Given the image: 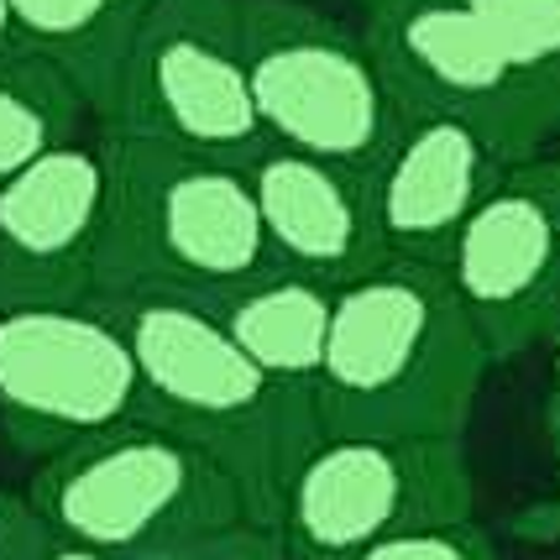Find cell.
Masks as SVG:
<instances>
[{
  "mask_svg": "<svg viewBox=\"0 0 560 560\" xmlns=\"http://www.w3.org/2000/svg\"><path fill=\"white\" fill-rule=\"evenodd\" d=\"M95 299L116 315L137 357V419L210 451L242 482L252 518L278 529L293 466L325 435L315 393L262 372L220 325L210 299L163 289Z\"/></svg>",
  "mask_w": 560,
  "mask_h": 560,
  "instance_id": "6da1fadb",
  "label": "cell"
},
{
  "mask_svg": "<svg viewBox=\"0 0 560 560\" xmlns=\"http://www.w3.org/2000/svg\"><path fill=\"white\" fill-rule=\"evenodd\" d=\"M488 366L492 351L445 268L388 257L336 289L330 341L315 377L319 430L393 440L462 435Z\"/></svg>",
  "mask_w": 560,
  "mask_h": 560,
  "instance_id": "7a4b0ae2",
  "label": "cell"
},
{
  "mask_svg": "<svg viewBox=\"0 0 560 560\" xmlns=\"http://www.w3.org/2000/svg\"><path fill=\"white\" fill-rule=\"evenodd\" d=\"M100 147L110 210L95 293L163 289L225 299L278 268L242 163L131 131H100Z\"/></svg>",
  "mask_w": 560,
  "mask_h": 560,
  "instance_id": "3957f363",
  "label": "cell"
},
{
  "mask_svg": "<svg viewBox=\"0 0 560 560\" xmlns=\"http://www.w3.org/2000/svg\"><path fill=\"white\" fill-rule=\"evenodd\" d=\"M26 498L52 539L90 545L110 560L252 518L242 482L195 440L152 419H121L52 451Z\"/></svg>",
  "mask_w": 560,
  "mask_h": 560,
  "instance_id": "277c9868",
  "label": "cell"
},
{
  "mask_svg": "<svg viewBox=\"0 0 560 560\" xmlns=\"http://www.w3.org/2000/svg\"><path fill=\"white\" fill-rule=\"evenodd\" d=\"M257 116L272 147L377 173L409 121L366 32L304 0H242Z\"/></svg>",
  "mask_w": 560,
  "mask_h": 560,
  "instance_id": "5b68a950",
  "label": "cell"
},
{
  "mask_svg": "<svg viewBox=\"0 0 560 560\" xmlns=\"http://www.w3.org/2000/svg\"><path fill=\"white\" fill-rule=\"evenodd\" d=\"M366 43L404 110L477 126L503 163L539 158L560 137V69L529 63L462 0H362Z\"/></svg>",
  "mask_w": 560,
  "mask_h": 560,
  "instance_id": "8992f818",
  "label": "cell"
},
{
  "mask_svg": "<svg viewBox=\"0 0 560 560\" xmlns=\"http://www.w3.org/2000/svg\"><path fill=\"white\" fill-rule=\"evenodd\" d=\"M471 509L462 435H319L283 488L278 529L289 560H357L383 539L462 524Z\"/></svg>",
  "mask_w": 560,
  "mask_h": 560,
  "instance_id": "52a82bcc",
  "label": "cell"
},
{
  "mask_svg": "<svg viewBox=\"0 0 560 560\" xmlns=\"http://www.w3.org/2000/svg\"><path fill=\"white\" fill-rule=\"evenodd\" d=\"M100 131L158 137L242 168L257 163L272 142L252 95L242 0H158Z\"/></svg>",
  "mask_w": 560,
  "mask_h": 560,
  "instance_id": "ba28073f",
  "label": "cell"
},
{
  "mask_svg": "<svg viewBox=\"0 0 560 560\" xmlns=\"http://www.w3.org/2000/svg\"><path fill=\"white\" fill-rule=\"evenodd\" d=\"M137 419V357L100 299L0 310V430L48 462L73 440Z\"/></svg>",
  "mask_w": 560,
  "mask_h": 560,
  "instance_id": "9c48e42d",
  "label": "cell"
},
{
  "mask_svg": "<svg viewBox=\"0 0 560 560\" xmlns=\"http://www.w3.org/2000/svg\"><path fill=\"white\" fill-rule=\"evenodd\" d=\"M445 278L488 341L509 362L539 341H560V158L539 152L503 168L445 257Z\"/></svg>",
  "mask_w": 560,
  "mask_h": 560,
  "instance_id": "30bf717a",
  "label": "cell"
},
{
  "mask_svg": "<svg viewBox=\"0 0 560 560\" xmlns=\"http://www.w3.org/2000/svg\"><path fill=\"white\" fill-rule=\"evenodd\" d=\"M110 210L105 147L63 142L0 189V310L95 299Z\"/></svg>",
  "mask_w": 560,
  "mask_h": 560,
  "instance_id": "8fae6325",
  "label": "cell"
},
{
  "mask_svg": "<svg viewBox=\"0 0 560 560\" xmlns=\"http://www.w3.org/2000/svg\"><path fill=\"white\" fill-rule=\"evenodd\" d=\"M246 173L278 268L346 289L393 257L372 199V173L289 147H268L257 163H246Z\"/></svg>",
  "mask_w": 560,
  "mask_h": 560,
  "instance_id": "7c38bea8",
  "label": "cell"
},
{
  "mask_svg": "<svg viewBox=\"0 0 560 560\" xmlns=\"http://www.w3.org/2000/svg\"><path fill=\"white\" fill-rule=\"evenodd\" d=\"M503 158L477 126L440 110H409V121L372 173V199L393 257L445 268L456 236L503 178Z\"/></svg>",
  "mask_w": 560,
  "mask_h": 560,
  "instance_id": "4fadbf2b",
  "label": "cell"
},
{
  "mask_svg": "<svg viewBox=\"0 0 560 560\" xmlns=\"http://www.w3.org/2000/svg\"><path fill=\"white\" fill-rule=\"evenodd\" d=\"M26 52H43L79 84L90 116L110 121L131 43L158 0H5Z\"/></svg>",
  "mask_w": 560,
  "mask_h": 560,
  "instance_id": "5bb4252c",
  "label": "cell"
},
{
  "mask_svg": "<svg viewBox=\"0 0 560 560\" xmlns=\"http://www.w3.org/2000/svg\"><path fill=\"white\" fill-rule=\"evenodd\" d=\"M210 304H215L220 325L262 372L315 393L325 341H330V315H336V289H325L304 272L272 268L268 278L231 289Z\"/></svg>",
  "mask_w": 560,
  "mask_h": 560,
  "instance_id": "9a60e30c",
  "label": "cell"
},
{
  "mask_svg": "<svg viewBox=\"0 0 560 560\" xmlns=\"http://www.w3.org/2000/svg\"><path fill=\"white\" fill-rule=\"evenodd\" d=\"M84 116L90 100L52 58L26 48L0 58V189L52 147L73 142Z\"/></svg>",
  "mask_w": 560,
  "mask_h": 560,
  "instance_id": "2e32d148",
  "label": "cell"
},
{
  "mask_svg": "<svg viewBox=\"0 0 560 560\" xmlns=\"http://www.w3.org/2000/svg\"><path fill=\"white\" fill-rule=\"evenodd\" d=\"M518 58L560 69V0H462Z\"/></svg>",
  "mask_w": 560,
  "mask_h": 560,
  "instance_id": "e0dca14e",
  "label": "cell"
},
{
  "mask_svg": "<svg viewBox=\"0 0 560 560\" xmlns=\"http://www.w3.org/2000/svg\"><path fill=\"white\" fill-rule=\"evenodd\" d=\"M126 560H289V545L272 524H231V529H210V535H189V539H168V545H152L137 550Z\"/></svg>",
  "mask_w": 560,
  "mask_h": 560,
  "instance_id": "ac0fdd59",
  "label": "cell"
},
{
  "mask_svg": "<svg viewBox=\"0 0 560 560\" xmlns=\"http://www.w3.org/2000/svg\"><path fill=\"white\" fill-rule=\"evenodd\" d=\"M357 560H498V550L471 518H462V524H435V529L383 539V545L362 550Z\"/></svg>",
  "mask_w": 560,
  "mask_h": 560,
  "instance_id": "d6986e66",
  "label": "cell"
},
{
  "mask_svg": "<svg viewBox=\"0 0 560 560\" xmlns=\"http://www.w3.org/2000/svg\"><path fill=\"white\" fill-rule=\"evenodd\" d=\"M52 550V529L43 513L32 509V498L0 492V560H43Z\"/></svg>",
  "mask_w": 560,
  "mask_h": 560,
  "instance_id": "ffe728a7",
  "label": "cell"
},
{
  "mask_svg": "<svg viewBox=\"0 0 560 560\" xmlns=\"http://www.w3.org/2000/svg\"><path fill=\"white\" fill-rule=\"evenodd\" d=\"M43 560H110L100 556V550H90V545H69V539H52V550Z\"/></svg>",
  "mask_w": 560,
  "mask_h": 560,
  "instance_id": "44dd1931",
  "label": "cell"
},
{
  "mask_svg": "<svg viewBox=\"0 0 560 560\" xmlns=\"http://www.w3.org/2000/svg\"><path fill=\"white\" fill-rule=\"evenodd\" d=\"M16 48H22V37H16V22H11V5L0 0V58H11Z\"/></svg>",
  "mask_w": 560,
  "mask_h": 560,
  "instance_id": "7402d4cb",
  "label": "cell"
},
{
  "mask_svg": "<svg viewBox=\"0 0 560 560\" xmlns=\"http://www.w3.org/2000/svg\"><path fill=\"white\" fill-rule=\"evenodd\" d=\"M550 445H556V471H560V404H550Z\"/></svg>",
  "mask_w": 560,
  "mask_h": 560,
  "instance_id": "603a6c76",
  "label": "cell"
},
{
  "mask_svg": "<svg viewBox=\"0 0 560 560\" xmlns=\"http://www.w3.org/2000/svg\"><path fill=\"white\" fill-rule=\"evenodd\" d=\"M550 404H560V346H556V366H550Z\"/></svg>",
  "mask_w": 560,
  "mask_h": 560,
  "instance_id": "cb8c5ba5",
  "label": "cell"
},
{
  "mask_svg": "<svg viewBox=\"0 0 560 560\" xmlns=\"http://www.w3.org/2000/svg\"><path fill=\"white\" fill-rule=\"evenodd\" d=\"M556 142H560V137H556Z\"/></svg>",
  "mask_w": 560,
  "mask_h": 560,
  "instance_id": "d4e9b609",
  "label": "cell"
}]
</instances>
